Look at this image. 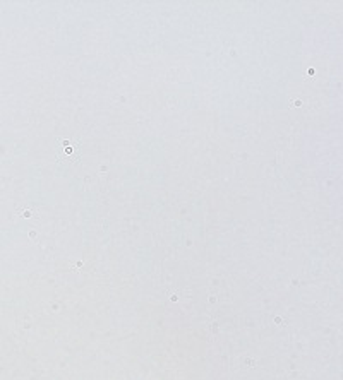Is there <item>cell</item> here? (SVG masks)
Instances as JSON below:
<instances>
[{"label": "cell", "instance_id": "cell-1", "mask_svg": "<svg viewBox=\"0 0 343 380\" xmlns=\"http://www.w3.org/2000/svg\"><path fill=\"white\" fill-rule=\"evenodd\" d=\"M82 146L79 139H60L57 146V161L65 165H76L81 159Z\"/></svg>", "mask_w": 343, "mask_h": 380}]
</instances>
